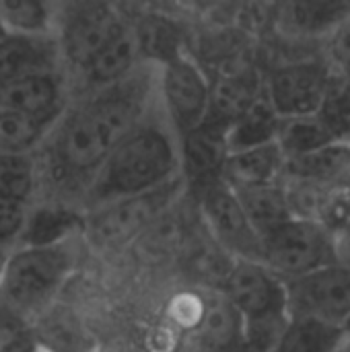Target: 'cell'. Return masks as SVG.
Masks as SVG:
<instances>
[{
    "mask_svg": "<svg viewBox=\"0 0 350 352\" xmlns=\"http://www.w3.org/2000/svg\"><path fill=\"white\" fill-rule=\"evenodd\" d=\"M350 16V2H287L276 6L281 27L293 35H330L344 19Z\"/></svg>",
    "mask_w": 350,
    "mask_h": 352,
    "instance_id": "d6986e66",
    "label": "cell"
},
{
    "mask_svg": "<svg viewBox=\"0 0 350 352\" xmlns=\"http://www.w3.org/2000/svg\"><path fill=\"white\" fill-rule=\"evenodd\" d=\"M336 252H338V262L350 266V227L336 239Z\"/></svg>",
    "mask_w": 350,
    "mask_h": 352,
    "instance_id": "836d02e7",
    "label": "cell"
},
{
    "mask_svg": "<svg viewBox=\"0 0 350 352\" xmlns=\"http://www.w3.org/2000/svg\"><path fill=\"white\" fill-rule=\"evenodd\" d=\"M342 351L350 352V342H344V346H342Z\"/></svg>",
    "mask_w": 350,
    "mask_h": 352,
    "instance_id": "74e56055",
    "label": "cell"
},
{
    "mask_svg": "<svg viewBox=\"0 0 350 352\" xmlns=\"http://www.w3.org/2000/svg\"><path fill=\"white\" fill-rule=\"evenodd\" d=\"M262 264L283 283L338 264L336 239L320 223L297 219L283 223L262 239Z\"/></svg>",
    "mask_w": 350,
    "mask_h": 352,
    "instance_id": "5b68a950",
    "label": "cell"
},
{
    "mask_svg": "<svg viewBox=\"0 0 350 352\" xmlns=\"http://www.w3.org/2000/svg\"><path fill=\"white\" fill-rule=\"evenodd\" d=\"M283 177L332 186L350 177V142H332L311 155L285 161Z\"/></svg>",
    "mask_w": 350,
    "mask_h": 352,
    "instance_id": "44dd1931",
    "label": "cell"
},
{
    "mask_svg": "<svg viewBox=\"0 0 350 352\" xmlns=\"http://www.w3.org/2000/svg\"><path fill=\"white\" fill-rule=\"evenodd\" d=\"M62 58L54 35L0 37V80H12L33 74H62Z\"/></svg>",
    "mask_w": 350,
    "mask_h": 352,
    "instance_id": "4fadbf2b",
    "label": "cell"
},
{
    "mask_svg": "<svg viewBox=\"0 0 350 352\" xmlns=\"http://www.w3.org/2000/svg\"><path fill=\"white\" fill-rule=\"evenodd\" d=\"M262 80L252 72L219 76L210 82V103L204 122L227 132V128L262 95Z\"/></svg>",
    "mask_w": 350,
    "mask_h": 352,
    "instance_id": "ac0fdd59",
    "label": "cell"
},
{
    "mask_svg": "<svg viewBox=\"0 0 350 352\" xmlns=\"http://www.w3.org/2000/svg\"><path fill=\"white\" fill-rule=\"evenodd\" d=\"M285 291L291 320H318L340 330L350 320V266L347 264L338 262L287 280Z\"/></svg>",
    "mask_w": 350,
    "mask_h": 352,
    "instance_id": "9c48e42d",
    "label": "cell"
},
{
    "mask_svg": "<svg viewBox=\"0 0 350 352\" xmlns=\"http://www.w3.org/2000/svg\"><path fill=\"white\" fill-rule=\"evenodd\" d=\"M338 76H340L342 80H347V82H349V85H350V66H349V68H347V70H344V72H340Z\"/></svg>",
    "mask_w": 350,
    "mask_h": 352,
    "instance_id": "8d00e7d4",
    "label": "cell"
},
{
    "mask_svg": "<svg viewBox=\"0 0 350 352\" xmlns=\"http://www.w3.org/2000/svg\"><path fill=\"white\" fill-rule=\"evenodd\" d=\"M219 293L241 316L243 326L291 320L285 283L262 262L235 260Z\"/></svg>",
    "mask_w": 350,
    "mask_h": 352,
    "instance_id": "ba28073f",
    "label": "cell"
},
{
    "mask_svg": "<svg viewBox=\"0 0 350 352\" xmlns=\"http://www.w3.org/2000/svg\"><path fill=\"white\" fill-rule=\"evenodd\" d=\"M233 194L237 196L248 221L252 223V227L260 235V239L266 233L274 231L276 227H281L283 223L293 219V210H291L283 182L235 190Z\"/></svg>",
    "mask_w": 350,
    "mask_h": 352,
    "instance_id": "ffe728a7",
    "label": "cell"
},
{
    "mask_svg": "<svg viewBox=\"0 0 350 352\" xmlns=\"http://www.w3.org/2000/svg\"><path fill=\"white\" fill-rule=\"evenodd\" d=\"M332 142H336V140L332 138V134L326 130V126L320 122V118L316 113L281 120L276 144H278L285 161H293V159L311 155Z\"/></svg>",
    "mask_w": 350,
    "mask_h": 352,
    "instance_id": "cb8c5ba5",
    "label": "cell"
},
{
    "mask_svg": "<svg viewBox=\"0 0 350 352\" xmlns=\"http://www.w3.org/2000/svg\"><path fill=\"white\" fill-rule=\"evenodd\" d=\"M243 342V320L233 305L215 291L200 305L194 330V351L225 352Z\"/></svg>",
    "mask_w": 350,
    "mask_h": 352,
    "instance_id": "2e32d148",
    "label": "cell"
},
{
    "mask_svg": "<svg viewBox=\"0 0 350 352\" xmlns=\"http://www.w3.org/2000/svg\"><path fill=\"white\" fill-rule=\"evenodd\" d=\"M177 175H182L179 138L155 101L111 148L83 194V208L91 210L111 200L151 192Z\"/></svg>",
    "mask_w": 350,
    "mask_h": 352,
    "instance_id": "7a4b0ae2",
    "label": "cell"
},
{
    "mask_svg": "<svg viewBox=\"0 0 350 352\" xmlns=\"http://www.w3.org/2000/svg\"><path fill=\"white\" fill-rule=\"evenodd\" d=\"M0 21L6 33L54 35L56 4L41 0H0Z\"/></svg>",
    "mask_w": 350,
    "mask_h": 352,
    "instance_id": "4316f807",
    "label": "cell"
},
{
    "mask_svg": "<svg viewBox=\"0 0 350 352\" xmlns=\"http://www.w3.org/2000/svg\"><path fill=\"white\" fill-rule=\"evenodd\" d=\"M76 266L72 239L47 245H19L8 252L0 276V307L35 324L52 309Z\"/></svg>",
    "mask_w": 350,
    "mask_h": 352,
    "instance_id": "3957f363",
    "label": "cell"
},
{
    "mask_svg": "<svg viewBox=\"0 0 350 352\" xmlns=\"http://www.w3.org/2000/svg\"><path fill=\"white\" fill-rule=\"evenodd\" d=\"M316 116L336 142H350V85L338 74L334 76Z\"/></svg>",
    "mask_w": 350,
    "mask_h": 352,
    "instance_id": "f1b7e54d",
    "label": "cell"
},
{
    "mask_svg": "<svg viewBox=\"0 0 350 352\" xmlns=\"http://www.w3.org/2000/svg\"><path fill=\"white\" fill-rule=\"evenodd\" d=\"M278 126L281 116L274 111L262 91V95L227 128V153L276 142Z\"/></svg>",
    "mask_w": 350,
    "mask_h": 352,
    "instance_id": "7402d4cb",
    "label": "cell"
},
{
    "mask_svg": "<svg viewBox=\"0 0 350 352\" xmlns=\"http://www.w3.org/2000/svg\"><path fill=\"white\" fill-rule=\"evenodd\" d=\"M328 52L336 66V74L344 72L350 66V16L328 35Z\"/></svg>",
    "mask_w": 350,
    "mask_h": 352,
    "instance_id": "d6a6232c",
    "label": "cell"
},
{
    "mask_svg": "<svg viewBox=\"0 0 350 352\" xmlns=\"http://www.w3.org/2000/svg\"><path fill=\"white\" fill-rule=\"evenodd\" d=\"M155 101V62H140L126 78L87 91L85 97L68 103L37 151L43 161L37 163V171H43L56 188L83 196L111 148L146 116Z\"/></svg>",
    "mask_w": 350,
    "mask_h": 352,
    "instance_id": "6da1fadb",
    "label": "cell"
},
{
    "mask_svg": "<svg viewBox=\"0 0 350 352\" xmlns=\"http://www.w3.org/2000/svg\"><path fill=\"white\" fill-rule=\"evenodd\" d=\"M52 124L0 107V155H37Z\"/></svg>",
    "mask_w": 350,
    "mask_h": 352,
    "instance_id": "484cf974",
    "label": "cell"
},
{
    "mask_svg": "<svg viewBox=\"0 0 350 352\" xmlns=\"http://www.w3.org/2000/svg\"><path fill=\"white\" fill-rule=\"evenodd\" d=\"M342 334H344V342H350V320L342 326Z\"/></svg>",
    "mask_w": 350,
    "mask_h": 352,
    "instance_id": "d590c367",
    "label": "cell"
},
{
    "mask_svg": "<svg viewBox=\"0 0 350 352\" xmlns=\"http://www.w3.org/2000/svg\"><path fill=\"white\" fill-rule=\"evenodd\" d=\"M200 219L210 239L233 260H262V241L248 221L237 196L223 182L196 192Z\"/></svg>",
    "mask_w": 350,
    "mask_h": 352,
    "instance_id": "30bf717a",
    "label": "cell"
},
{
    "mask_svg": "<svg viewBox=\"0 0 350 352\" xmlns=\"http://www.w3.org/2000/svg\"><path fill=\"white\" fill-rule=\"evenodd\" d=\"M0 352H41L33 324L0 307Z\"/></svg>",
    "mask_w": 350,
    "mask_h": 352,
    "instance_id": "4dcf8cb0",
    "label": "cell"
},
{
    "mask_svg": "<svg viewBox=\"0 0 350 352\" xmlns=\"http://www.w3.org/2000/svg\"><path fill=\"white\" fill-rule=\"evenodd\" d=\"M140 50L136 31L126 23L120 33L78 72L85 82V93L101 87H109L126 78L140 64Z\"/></svg>",
    "mask_w": 350,
    "mask_h": 352,
    "instance_id": "e0dca14e",
    "label": "cell"
},
{
    "mask_svg": "<svg viewBox=\"0 0 350 352\" xmlns=\"http://www.w3.org/2000/svg\"><path fill=\"white\" fill-rule=\"evenodd\" d=\"M83 233V212H74L62 206H39L29 208L27 223L19 245H47L60 243Z\"/></svg>",
    "mask_w": 350,
    "mask_h": 352,
    "instance_id": "603a6c76",
    "label": "cell"
},
{
    "mask_svg": "<svg viewBox=\"0 0 350 352\" xmlns=\"http://www.w3.org/2000/svg\"><path fill=\"white\" fill-rule=\"evenodd\" d=\"M342 346H344V344H342ZM338 352H344V351H342V349H340V351H338Z\"/></svg>",
    "mask_w": 350,
    "mask_h": 352,
    "instance_id": "ab89813d",
    "label": "cell"
},
{
    "mask_svg": "<svg viewBox=\"0 0 350 352\" xmlns=\"http://www.w3.org/2000/svg\"><path fill=\"white\" fill-rule=\"evenodd\" d=\"M6 256H8V250L0 248V276H2V270H4V262H6Z\"/></svg>",
    "mask_w": 350,
    "mask_h": 352,
    "instance_id": "e575fe53",
    "label": "cell"
},
{
    "mask_svg": "<svg viewBox=\"0 0 350 352\" xmlns=\"http://www.w3.org/2000/svg\"><path fill=\"white\" fill-rule=\"evenodd\" d=\"M39 186L35 155H0V198L29 206Z\"/></svg>",
    "mask_w": 350,
    "mask_h": 352,
    "instance_id": "83f0119b",
    "label": "cell"
},
{
    "mask_svg": "<svg viewBox=\"0 0 350 352\" xmlns=\"http://www.w3.org/2000/svg\"><path fill=\"white\" fill-rule=\"evenodd\" d=\"M344 344V334L336 326L318 320H291L285 334L272 352H338Z\"/></svg>",
    "mask_w": 350,
    "mask_h": 352,
    "instance_id": "d4e9b609",
    "label": "cell"
},
{
    "mask_svg": "<svg viewBox=\"0 0 350 352\" xmlns=\"http://www.w3.org/2000/svg\"><path fill=\"white\" fill-rule=\"evenodd\" d=\"M184 175L144 194L126 196L83 210V235L99 250H118L153 227L186 194Z\"/></svg>",
    "mask_w": 350,
    "mask_h": 352,
    "instance_id": "277c9868",
    "label": "cell"
},
{
    "mask_svg": "<svg viewBox=\"0 0 350 352\" xmlns=\"http://www.w3.org/2000/svg\"><path fill=\"white\" fill-rule=\"evenodd\" d=\"M157 101L177 138L204 124L210 103V78L188 54L157 64Z\"/></svg>",
    "mask_w": 350,
    "mask_h": 352,
    "instance_id": "52a82bcc",
    "label": "cell"
},
{
    "mask_svg": "<svg viewBox=\"0 0 350 352\" xmlns=\"http://www.w3.org/2000/svg\"><path fill=\"white\" fill-rule=\"evenodd\" d=\"M334 239H338L350 227V177L336 182L332 186H326L324 198L318 210V219Z\"/></svg>",
    "mask_w": 350,
    "mask_h": 352,
    "instance_id": "f546056e",
    "label": "cell"
},
{
    "mask_svg": "<svg viewBox=\"0 0 350 352\" xmlns=\"http://www.w3.org/2000/svg\"><path fill=\"white\" fill-rule=\"evenodd\" d=\"M285 173V157L276 142L252 146L243 151L227 153L221 182L235 190L256 188V186H268L283 182Z\"/></svg>",
    "mask_w": 350,
    "mask_h": 352,
    "instance_id": "9a60e30c",
    "label": "cell"
},
{
    "mask_svg": "<svg viewBox=\"0 0 350 352\" xmlns=\"http://www.w3.org/2000/svg\"><path fill=\"white\" fill-rule=\"evenodd\" d=\"M124 25L120 8L109 2L56 4L54 37L62 64L78 74Z\"/></svg>",
    "mask_w": 350,
    "mask_h": 352,
    "instance_id": "8992f818",
    "label": "cell"
},
{
    "mask_svg": "<svg viewBox=\"0 0 350 352\" xmlns=\"http://www.w3.org/2000/svg\"><path fill=\"white\" fill-rule=\"evenodd\" d=\"M4 33H6V31H4V25H2V21H0V37H2Z\"/></svg>",
    "mask_w": 350,
    "mask_h": 352,
    "instance_id": "f35d334b",
    "label": "cell"
},
{
    "mask_svg": "<svg viewBox=\"0 0 350 352\" xmlns=\"http://www.w3.org/2000/svg\"><path fill=\"white\" fill-rule=\"evenodd\" d=\"M68 87L64 74H33L0 80V107L45 124H56L68 107Z\"/></svg>",
    "mask_w": 350,
    "mask_h": 352,
    "instance_id": "7c38bea8",
    "label": "cell"
},
{
    "mask_svg": "<svg viewBox=\"0 0 350 352\" xmlns=\"http://www.w3.org/2000/svg\"><path fill=\"white\" fill-rule=\"evenodd\" d=\"M225 136V130L204 122L202 126L179 138L182 175L188 188H192L194 192L221 182V171L227 157Z\"/></svg>",
    "mask_w": 350,
    "mask_h": 352,
    "instance_id": "5bb4252c",
    "label": "cell"
},
{
    "mask_svg": "<svg viewBox=\"0 0 350 352\" xmlns=\"http://www.w3.org/2000/svg\"><path fill=\"white\" fill-rule=\"evenodd\" d=\"M334 76L336 72L328 64L299 60L272 68L262 85L266 99L281 120H285L314 116L320 109Z\"/></svg>",
    "mask_w": 350,
    "mask_h": 352,
    "instance_id": "8fae6325",
    "label": "cell"
},
{
    "mask_svg": "<svg viewBox=\"0 0 350 352\" xmlns=\"http://www.w3.org/2000/svg\"><path fill=\"white\" fill-rule=\"evenodd\" d=\"M29 206L0 198V248L8 250V245L19 243L25 223H27Z\"/></svg>",
    "mask_w": 350,
    "mask_h": 352,
    "instance_id": "1f68e13d",
    "label": "cell"
}]
</instances>
